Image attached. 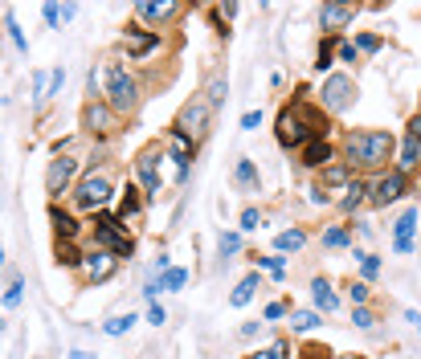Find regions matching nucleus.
Returning a JSON list of instances; mask_svg holds the SVG:
<instances>
[{
	"mask_svg": "<svg viewBox=\"0 0 421 359\" xmlns=\"http://www.w3.org/2000/svg\"><path fill=\"white\" fill-rule=\"evenodd\" d=\"M405 318H409V322H413V327L421 331V314H418V311H405Z\"/></svg>",
	"mask_w": 421,
	"mask_h": 359,
	"instance_id": "nucleus-53",
	"label": "nucleus"
},
{
	"mask_svg": "<svg viewBox=\"0 0 421 359\" xmlns=\"http://www.w3.org/2000/svg\"><path fill=\"white\" fill-rule=\"evenodd\" d=\"M335 53H339V61H356V45H339Z\"/></svg>",
	"mask_w": 421,
	"mask_h": 359,
	"instance_id": "nucleus-49",
	"label": "nucleus"
},
{
	"mask_svg": "<svg viewBox=\"0 0 421 359\" xmlns=\"http://www.w3.org/2000/svg\"><path fill=\"white\" fill-rule=\"evenodd\" d=\"M185 282H188V269H180V266H172L164 278H160V286H164V290H180Z\"/></svg>",
	"mask_w": 421,
	"mask_h": 359,
	"instance_id": "nucleus-32",
	"label": "nucleus"
},
{
	"mask_svg": "<svg viewBox=\"0 0 421 359\" xmlns=\"http://www.w3.org/2000/svg\"><path fill=\"white\" fill-rule=\"evenodd\" d=\"M70 359H91V356H86V351H74V356H70Z\"/></svg>",
	"mask_w": 421,
	"mask_h": 359,
	"instance_id": "nucleus-54",
	"label": "nucleus"
},
{
	"mask_svg": "<svg viewBox=\"0 0 421 359\" xmlns=\"http://www.w3.org/2000/svg\"><path fill=\"white\" fill-rule=\"evenodd\" d=\"M57 262H62V266H82V262H86V253H78V249H74V241H57Z\"/></svg>",
	"mask_w": 421,
	"mask_h": 359,
	"instance_id": "nucleus-27",
	"label": "nucleus"
},
{
	"mask_svg": "<svg viewBox=\"0 0 421 359\" xmlns=\"http://www.w3.org/2000/svg\"><path fill=\"white\" fill-rule=\"evenodd\" d=\"M254 290H258V273H250V278L237 282V290L230 294V302H234V307H245V302L254 298Z\"/></svg>",
	"mask_w": 421,
	"mask_h": 359,
	"instance_id": "nucleus-26",
	"label": "nucleus"
},
{
	"mask_svg": "<svg viewBox=\"0 0 421 359\" xmlns=\"http://www.w3.org/2000/svg\"><path fill=\"white\" fill-rule=\"evenodd\" d=\"M180 131L196 143V139H205L209 131V102H188L185 110H180Z\"/></svg>",
	"mask_w": 421,
	"mask_h": 359,
	"instance_id": "nucleus-9",
	"label": "nucleus"
},
{
	"mask_svg": "<svg viewBox=\"0 0 421 359\" xmlns=\"http://www.w3.org/2000/svg\"><path fill=\"white\" fill-rule=\"evenodd\" d=\"M331 351L328 347H307V351H303V359H328Z\"/></svg>",
	"mask_w": 421,
	"mask_h": 359,
	"instance_id": "nucleus-50",
	"label": "nucleus"
},
{
	"mask_svg": "<svg viewBox=\"0 0 421 359\" xmlns=\"http://www.w3.org/2000/svg\"><path fill=\"white\" fill-rule=\"evenodd\" d=\"M311 139V127L303 123V115L299 110H282L279 115V143L282 147H303Z\"/></svg>",
	"mask_w": 421,
	"mask_h": 359,
	"instance_id": "nucleus-6",
	"label": "nucleus"
},
{
	"mask_svg": "<svg viewBox=\"0 0 421 359\" xmlns=\"http://www.w3.org/2000/svg\"><path fill=\"white\" fill-rule=\"evenodd\" d=\"M282 314H286V307H282V302H270V307H266V318H282Z\"/></svg>",
	"mask_w": 421,
	"mask_h": 359,
	"instance_id": "nucleus-51",
	"label": "nucleus"
},
{
	"mask_svg": "<svg viewBox=\"0 0 421 359\" xmlns=\"http://www.w3.org/2000/svg\"><path fill=\"white\" fill-rule=\"evenodd\" d=\"M78 176V159H70V155H57L53 164H49L46 172V192L49 196H62L66 188H70V180Z\"/></svg>",
	"mask_w": 421,
	"mask_h": 359,
	"instance_id": "nucleus-7",
	"label": "nucleus"
},
{
	"mask_svg": "<svg viewBox=\"0 0 421 359\" xmlns=\"http://www.w3.org/2000/svg\"><path fill=\"white\" fill-rule=\"evenodd\" d=\"M303 245H307V233H303V229H286V233L274 237V249H279V253H294V249H303Z\"/></svg>",
	"mask_w": 421,
	"mask_h": 359,
	"instance_id": "nucleus-22",
	"label": "nucleus"
},
{
	"mask_svg": "<svg viewBox=\"0 0 421 359\" xmlns=\"http://www.w3.org/2000/svg\"><path fill=\"white\" fill-rule=\"evenodd\" d=\"M143 208V196L135 184H127V192H123V204H119V221H127V217H135Z\"/></svg>",
	"mask_w": 421,
	"mask_h": 359,
	"instance_id": "nucleus-24",
	"label": "nucleus"
},
{
	"mask_svg": "<svg viewBox=\"0 0 421 359\" xmlns=\"http://www.w3.org/2000/svg\"><path fill=\"white\" fill-rule=\"evenodd\" d=\"M156 159H160L156 151H143L140 159H135V176L143 184V196H160V164Z\"/></svg>",
	"mask_w": 421,
	"mask_h": 359,
	"instance_id": "nucleus-11",
	"label": "nucleus"
},
{
	"mask_svg": "<svg viewBox=\"0 0 421 359\" xmlns=\"http://www.w3.org/2000/svg\"><path fill=\"white\" fill-rule=\"evenodd\" d=\"M8 37H12V45H17V49H21V53H25V49H29V45H25V33H21V29H17V21H12V17H8Z\"/></svg>",
	"mask_w": 421,
	"mask_h": 359,
	"instance_id": "nucleus-42",
	"label": "nucleus"
},
{
	"mask_svg": "<svg viewBox=\"0 0 421 359\" xmlns=\"http://www.w3.org/2000/svg\"><path fill=\"white\" fill-rule=\"evenodd\" d=\"M102 94H106V106L115 115H127L140 106V82L119 66V61H106L102 66Z\"/></svg>",
	"mask_w": 421,
	"mask_h": 359,
	"instance_id": "nucleus-2",
	"label": "nucleus"
},
{
	"mask_svg": "<svg viewBox=\"0 0 421 359\" xmlns=\"http://www.w3.org/2000/svg\"><path fill=\"white\" fill-rule=\"evenodd\" d=\"M348 294H352V307H364V302H368V282H352Z\"/></svg>",
	"mask_w": 421,
	"mask_h": 359,
	"instance_id": "nucleus-36",
	"label": "nucleus"
},
{
	"mask_svg": "<svg viewBox=\"0 0 421 359\" xmlns=\"http://www.w3.org/2000/svg\"><path fill=\"white\" fill-rule=\"evenodd\" d=\"M352 184V164H328L324 168V188H348Z\"/></svg>",
	"mask_w": 421,
	"mask_h": 359,
	"instance_id": "nucleus-20",
	"label": "nucleus"
},
{
	"mask_svg": "<svg viewBox=\"0 0 421 359\" xmlns=\"http://www.w3.org/2000/svg\"><path fill=\"white\" fill-rule=\"evenodd\" d=\"M262 269H270L274 278H282V269H286V262H282V258H262Z\"/></svg>",
	"mask_w": 421,
	"mask_h": 359,
	"instance_id": "nucleus-47",
	"label": "nucleus"
},
{
	"mask_svg": "<svg viewBox=\"0 0 421 359\" xmlns=\"http://www.w3.org/2000/svg\"><path fill=\"white\" fill-rule=\"evenodd\" d=\"M127 45H131V53L143 57V53H151L156 45H160V33H140V29H127Z\"/></svg>",
	"mask_w": 421,
	"mask_h": 359,
	"instance_id": "nucleus-21",
	"label": "nucleus"
},
{
	"mask_svg": "<svg viewBox=\"0 0 421 359\" xmlns=\"http://www.w3.org/2000/svg\"><path fill=\"white\" fill-rule=\"evenodd\" d=\"M258 224H262V213H258V208H245V213H241V229H258Z\"/></svg>",
	"mask_w": 421,
	"mask_h": 359,
	"instance_id": "nucleus-43",
	"label": "nucleus"
},
{
	"mask_svg": "<svg viewBox=\"0 0 421 359\" xmlns=\"http://www.w3.org/2000/svg\"><path fill=\"white\" fill-rule=\"evenodd\" d=\"M131 327H135V314H115V318H106V322H102V331H106V335H127Z\"/></svg>",
	"mask_w": 421,
	"mask_h": 359,
	"instance_id": "nucleus-28",
	"label": "nucleus"
},
{
	"mask_svg": "<svg viewBox=\"0 0 421 359\" xmlns=\"http://www.w3.org/2000/svg\"><path fill=\"white\" fill-rule=\"evenodd\" d=\"M356 49H364V53H376V49H380V37H368V33H364V37H356Z\"/></svg>",
	"mask_w": 421,
	"mask_h": 359,
	"instance_id": "nucleus-45",
	"label": "nucleus"
},
{
	"mask_svg": "<svg viewBox=\"0 0 421 359\" xmlns=\"http://www.w3.org/2000/svg\"><path fill=\"white\" fill-rule=\"evenodd\" d=\"M413 229H418V208H405L397 229H393V249L397 253H409L413 249Z\"/></svg>",
	"mask_w": 421,
	"mask_h": 359,
	"instance_id": "nucleus-15",
	"label": "nucleus"
},
{
	"mask_svg": "<svg viewBox=\"0 0 421 359\" xmlns=\"http://www.w3.org/2000/svg\"><path fill=\"white\" fill-rule=\"evenodd\" d=\"M360 258V269H364V278H376V269H380V258H373V253H356Z\"/></svg>",
	"mask_w": 421,
	"mask_h": 359,
	"instance_id": "nucleus-37",
	"label": "nucleus"
},
{
	"mask_svg": "<svg viewBox=\"0 0 421 359\" xmlns=\"http://www.w3.org/2000/svg\"><path fill=\"white\" fill-rule=\"evenodd\" d=\"M401 192H405V172H389V176H380L373 184V196H368V200H373V204H393Z\"/></svg>",
	"mask_w": 421,
	"mask_h": 359,
	"instance_id": "nucleus-12",
	"label": "nucleus"
},
{
	"mask_svg": "<svg viewBox=\"0 0 421 359\" xmlns=\"http://www.w3.org/2000/svg\"><path fill=\"white\" fill-rule=\"evenodd\" d=\"M352 17H356V8H352V4H324V8H319V25H324L328 33H339Z\"/></svg>",
	"mask_w": 421,
	"mask_h": 359,
	"instance_id": "nucleus-16",
	"label": "nucleus"
},
{
	"mask_svg": "<svg viewBox=\"0 0 421 359\" xmlns=\"http://www.w3.org/2000/svg\"><path fill=\"white\" fill-rule=\"evenodd\" d=\"M62 21V8L57 4H46V25H57Z\"/></svg>",
	"mask_w": 421,
	"mask_h": 359,
	"instance_id": "nucleus-48",
	"label": "nucleus"
},
{
	"mask_svg": "<svg viewBox=\"0 0 421 359\" xmlns=\"http://www.w3.org/2000/svg\"><path fill=\"white\" fill-rule=\"evenodd\" d=\"M49 221H53V229H57V241H74V237H78V224H74V217H70V213L49 208Z\"/></svg>",
	"mask_w": 421,
	"mask_h": 359,
	"instance_id": "nucleus-19",
	"label": "nucleus"
},
{
	"mask_svg": "<svg viewBox=\"0 0 421 359\" xmlns=\"http://www.w3.org/2000/svg\"><path fill=\"white\" fill-rule=\"evenodd\" d=\"M176 12H180L176 0H140V4H135V17H140L143 25H156V29H160L164 21H172Z\"/></svg>",
	"mask_w": 421,
	"mask_h": 359,
	"instance_id": "nucleus-8",
	"label": "nucleus"
},
{
	"mask_svg": "<svg viewBox=\"0 0 421 359\" xmlns=\"http://www.w3.org/2000/svg\"><path fill=\"white\" fill-rule=\"evenodd\" d=\"M303 164H307V168H328L331 164V143L328 139L311 135V139L303 143Z\"/></svg>",
	"mask_w": 421,
	"mask_h": 359,
	"instance_id": "nucleus-17",
	"label": "nucleus"
},
{
	"mask_svg": "<svg viewBox=\"0 0 421 359\" xmlns=\"http://www.w3.org/2000/svg\"><path fill=\"white\" fill-rule=\"evenodd\" d=\"M258 127H262V115L258 110H245L241 115V131H258Z\"/></svg>",
	"mask_w": 421,
	"mask_h": 359,
	"instance_id": "nucleus-41",
	"label": "nucleus"
},
{
	"mask_svg": "<svg viewBox=\"0 0 421 359\" xmlns=\"http://www.w3.org/2000/svg\"><path fill=\"white\" fill-rule=\"evenodd\" d=\"M311 294H315V307H319L324 314H331L335 307H339V298H335V290H331L328 278H315V282H311Z\"/></svg>",
	"mask_w": 421,
	"mask_h": 359,
	"instance_id": "nucleus-18",
	"label": "nucleus"
},
{
	"mask_svg": "<svg viewBox=\"0 0 421 359\" xmlns=\"http://www.w3.org/2000/svg\"><path fill=\"white\" fill-rule=\"evenodd\" d=\"M234 180H237V188H241V192L258 188V168H254V159H237V172H234Z\"/></svg>",
	"mask_w": 421,
	"mask_h": 359,
	"instance_id": "nucleus-23",
	"label": "nucleus"
},
{
	"mask_svg": "<svg viewBox=\"0 0 421 359\" xmlns=\"http://www.w3.org/2000/svg\"><path fill=\"white\" fill-rule=\"evenodd\" d=\"M94 241H98V249H106L115 258H131V249H135L127 237V224L111 213H94Z\"/></svg>",
	"mask_w": 421,
	"mask_h": 359,
	"instance_id": "nucleus-3",
	"label": "nucleus"
},
{
	"mask_svg": "<svg viewBox=\"0 0 421 359\" xmlns=\"http://www.w3.org/2000/svg\"><path fill=\"white\" fill-rule=\"evenodd\" d=\"M418 159H421V143L413 139V135H409V139L401 143V159H397V164H401V168H413Z\"/></svg>",
	"mask_w": 421,
	"mask_h": 359,
	"instance_id": "nucleus-29",
	"label": "nucleus"
},
{
	"mask_svg": "<svg viewBox=\"0 0 421 359\" xmlns=\"http://www.w3.org/2000/svg\"><path fill=\"white\" fill-rule=\"evenodd\" d=\"M147 322H151V327L168 322V314H164V307H160V302H151V311H147Z\"/></svg>",
	"mask_w": 421,
	"mask_h": 359,
	"instance_id": "nucleus-46",
	"label": "nucleus"
},
{
	"mask_svg": "<svg viewBox=\"0 0 421 359\" xmlns=\"http://www.w3.org/2000/svg\"><path fill=\"white\" fill-rule=\"evenodd\" d=\"M250 359H290V343H286V339H279V343H270V347L254 351Z\"/></svg>",
	"mask_w": 421,
	"mask_h": 359,
	"instance_id": "nucleus-31",
	"label": "nucleus"
},
{
	"mask_svg": "<svg viewBox=\"0 0 421 359\" xmlns=\"http://www.w3.org/2000/svg\"><path fill=\"white\" fill-rule=\"evenodd\" d=\"M324 245H331V249L348 245V229H328V233H324Z\"/></svg>",
	"mask_w": 421,
	"mask_h": 359,
	"instance_id": "nucleus-35",
	"label": "nucleus"
},
{
	"mask_svg": "<svg viewBox=\"0 0 421 359\" xmlns=\"http://www.w3.org/2000/svg\"><path fill=\"white\" fill-rule=\"evenodd\" d=\"M364 192H368V184H364V180H352V184H348V196L339 200V208H344V213H356V204H364Z\"/></svg>",
	"mask_w": 421,
	"mask_h": 359,
	"instance_id": "nucleus-25",
	"label": "nucleus"
},
{
	"mask_svg": "<svg viewBox=\"0 0 421 359\" xmlns=\"http://www.w3.org/2000/svg\"><path fill=\"white\" fill-rule=\"evenodd\" d=\"M21 290H25L21 282H12V286L4 290V307H8V311H12V307H21Z\"/></svg>",
	"mask_w": 421,
	"mask_h": 359,
	"instance_id": "nucleus-38",
	"label": "nucleus"
},
{
	"mask_svg": "<svg viewBox=\"0 0 421 359\" xmlns=\"http://www.w3.org/2000/svg\"><path fill=\"white\" fill-rule=\"evenodd\" d=\"M290 327H294V331H311V327H319V314L315 311H294L290 314Z\"/></svg>",
	"mask_w": 421,
	"mask_h": 359,
	"instance_id": "nucleus-33",
	"label": "nucleus"
},
{
	"mask_svg": "<svg viewBox=\"0 0 421 359\" xmlns=\"http://www.w3.org/2000/svg\"><path fill=\"white\" fill-rule=\"evenodd\" d=\"M331 57H335V41H324L319 45V61H315V70H319V74H324V70H331Z\"/></svg>",
	"mask_w": 421,
	"mask_h": 359,
	"instance_id": "nucleus-34",
	"label": "nucleus"
},
{
	"mask_svg": "<svg viewBox=\"0 0 421 359\" xmlns=\"http://www.w3.org/2000/svg\"><path fill=\"white\" fill-rule=\"evenodd\" d=\"M168 159L176 164V180H185L188 176V159H192V139H188L180 127L168 131Z\"/></svg>",
	"mask_w": 421,
	"mask_h": 359,
	"instance_id": "nucleus-10",
	"label": "nucleus"
},
{
	"mask_svg": "<svg viewBox=\"0 0 421 359\" xmlns=\"http://www.w3.org/2000/svg\"><path fill=\"white\" fill-rule=\"evenodd\" d=\"M0 331H4V318H0Z\"/></svg>",
	"mask_w": 421,
	"mask_h": 359,
	"instance_id": "nucleus-57",
	"label": "nucleus"
},
{
	"mask_svg": "<svg viewBox=\"0 0 421 359\" xmlns=\"http://www.w3.org/2000/svg\"><path fill=\"white\" fill-rule=\"evenodd\" d=\"M111 196H115V184L102 176V172L82 176V180H78V188H74V204H78V208H86V213H102Z\"/></svg>",
	"mask_w": 421,
	"mask_h": 359,
	"instance_id": "nucleus-4",
	"label": "nucleus"
},
{
	"mask_svg": "<svg viewBox=\"0 0 421 359\" xmlns=\"http://www.w3.org/2000/svg\"><path fill=\"white\" fill-rule=\"evenodd\" d=\"M352 322H356V327H364V331H368V327H373L376 318H373V311H368V307H356V311H352Z\"/></svg>",
	"mask_w": 421,
	"mask_h": 359,
	"instance_id": "nucleus-39",
	"label": "nucleus"
},
{
	"mask_svg": "<svg viewBox=\"0 0 421 359\" xmlns=\"http://www.w3.org/2000/svg\"><path fill=\"white\" fill-rule=\"evenodd\" d=\"M82 269H86L91 282H106V278L115 273V253H106V249H91L86 262H82Z\"/></svg>",
	"mask_w": 421,
	"mask_h": 359,
	"instance_id": "nucleus-14",
	"label": "nucleus"
},
{
	"mask_svg": "<svg viewBox=\"0 0 421 359\" xmlns=\"http://www.w3.org/2000/svg\"><path fill=\"white\" fill-rule=\"evenodd\" d=\"M86 131L91 135H111L115 131V110H111L106 102L94 98L91 106H86Z\"/></svg>",
	"mask_w": 421,
	"mask_h": 359,
	"instance_id": "nucleus-13",
	"label": "nucleus"
},
{
	"mask_svg": "<svg viewBox=\"0 0 421 359\" xmlns=\"http://www.w3.org/2000/svg\"><path fill=\"white\" fill-rule=\"evenodd\" d=\"M393 147H397V139L389 131H356V135H348V143H344L352 172L356 168H380V164H389Z\"/></svg>",
	"mask_w": 421,
	"mask_h": 359,
	"instance_id": "nucleus-1",
	"label": "nucleus"
},
{
	"mask_svg": "<svg viewBox=\"0 0 421 359\" xmlns=\"http://www.w3.org/2000/svg\"><path fill=\"white\" fill-rule=\"evenodd\" d=\"M241 249V237L237 233H221V253H237Z\"/></svg>",
	"mask_w": 421,
	"mask_h": 359,
	"instance_id": "nucleus-40",
	"label": "nucleus"
},
{
	"mask_svg": "<svg viewBox=\"0 0 421 359\" xmlns=\"http://www.w3.org/2000/svg\"><path fill=\"white\" fill-rule=\"evenodd\" d=\"M205 94H209V98H205V102H209V106H221V102H225V98H230V82H225V78H213V82H209V90H205Z\"/></svg>",
	"mask_w": 421,
	"mask_h": 359,
	"instance_id": "nucleus-30",
	"label": "nucleus"
},
{
	"mask_svg": "<svg viewBox=\"0 0 421 359\" xmlns=\"http://www.w3.org/2000/svg\"><path fill=\"white\" fill-rule=\"evenodd\" d=\"M62 82H66V70H53V74H49V98L62 94Z\"/></svg>",
	"mask_w": 421,
	"mask_h": 359,
	"instance_id": "nucleus-44",
	"label": "nucleus"
},
{
	"mask_svg": "<svg viewBox=\"0 0 421 359\" xmlns=\"http://www.w3.org/2000/svg\"><path fill=\"white\" fill-rule=\"evenodd\" d=\"M352 98H356V82H352V78L331 74L328 82H324V106H328V110H348Z\"/></svg>",
	"mask_w": 421,
	"mask_h": 359,
	"instance_id": "nucleus-5",
	"label": "nucleus"
},
{
	"mask_svg": "<svg viewBox=\"0 0 421 359\" xmlns=\"http://www.w3.org/2000/svg\"><path fill=\"white\" fill-rule=\"evenodd\" d=\"M0 266H4V249H0Z\"/></svg>",
	"mask_w": 421,
	"mask_h": 359,
	"instance_id": "nucleus-56",
	"label": "nucleus"
},
{
	"mask_svg": "<svg viewBox=\"0 0 421 359\" xmlns=\"http://www.w3.org/2000/svg\"><path fill=\"white\" fill-rule=\"evenodd\" d=\"M344 359H364V356H344Z\"/></svg>",
	"mask_w": 421,
	"mask_h": 359,
	"instance_id": "nucleus-55",
	"label": "nucleus"
},
{
	"mask_svg": "<svg viewBox=\"0 0 421 359\" xmlns=\"http://www.w3.org/2000/svg\"><path fill=\"white\" fill-rule=\"evenodd\" d=\"M409 135H413V139H418V143H421V110H418V119L409 123Z\"/></svg>",
	"mask_w": 421,
	"mask_h": 359,
	"instance_id": "nucleus-52",
	"label": "nucleus"
}]
</instances>
